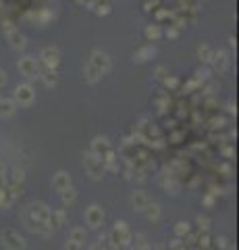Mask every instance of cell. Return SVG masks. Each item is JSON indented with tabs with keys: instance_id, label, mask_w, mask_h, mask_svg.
Here are the masks:
<instances>
[{
	"instance_id": "obj_1",
	"label": "cell",
	"mask_w": 239,
	"mask_h": 250,
	"mask_svg": "<svg viewBox=\"0 0 239 250\" xmlns=\"http://www.w3.org/2000/svg\"><path fill=\"white\" fill-rule=\"evenodd\" d=\"M0 240H2V244L9 250H27L25 238L19 232H15V229H11V227H6V229L0 232Z\"/></svg>"
},
{
	"instance_id": "obj_2",
	"label": "cell",
	"mask_w": 239,
	"mask_h": 250,
	"mask_svg": "<svg viewBox=\"0 0 239 250\" xmlns=\"http://www.w3.org/2000/svg\"><path fill=\"white\" fill-rule=\"evenodd\" d=\"M83 165H86V171H88V175L92 177V179H102L104 173H106V169H104V163L98 156H94L90 150L83 155Z\"/></svg>"
},
{
	"instance_id": "obj_3",
	"label": "cell",
	"mask_w": 239,
	"mask_h": 250,
	"mask_svg": "<svg viewBox=\"0 0 239 250\" xmlns=\"http://www.w3.org/2000/svg\"><path fill=\"white\" fill-rule=\"evenodd\" d=\"M48 215H50V208L44 203H33L25 215V221H27V225L30 223H48Z\"/></svg>"
},
{
	"instance_id": "obj_4",
	"label": "cell",
	"mask_w": 239,
	"mask_h": 250,
	"mask_svg": "<svg viewBox=\"0 0 239 250\" xmlns=\"http://www.w3.org/2000/svg\"><path fill=\"white\" fill-rule=\"evenodd\" d=\"M17 67H19L21 75H25L27 79H38V78H40V65H38L36 59L30 57V54L21 57V59L17 61Z\"/></svg>"
},
{
	"instance_id": "obj_5",
	"label": "cell",
	"mask_w": 239,
	"mask_h": 250,
	"mask_svg": "<svg viewBox=\"0 0 239 250\" xmlns=\"http://www.w3.org/2000/svg\"><path fill=\"white\" fill-rule=\"evenodd\" d=\"M110 242H115V246H129V242H131V232H129V227L125 221H117L115 223V229H112V234H110Z\"/></svg>"
},
{
	"instance_id": "obj_6",
	"label": "cell",
	"mask_w": 239,
	"mask_h": 250,
	"mask_svg": "<svg viewBox=\"0 0 239 250\" xmlns=\"http://www.w3.org/2000/svg\"><path fill=\"white\" fill-rule=\"evenodd\" d=\"M90 65H92L94 69H98L100 71V75L104 73H108L110 71V67H112V62H110V57L106 52H102V50H92V54H90Z\"/></svg>"
},
{
	"instance_id": "obj_7",
	"label": "cell",
	"mask_w": 239,
	"mask_h": 250,
	"mask_svg": "<svg viewBox=\"0 0 239 250\" xmlns=\"http://www.w3.org/2000/svg\"><path fill=\"white\" fill-rule=\"evenodd\" d=\"M40 62H42V67L44 69H59V65H60L59 48H52V46L44 48V50L40 52Z\"/></svg>"
},
{
	"instance_id": "obj_8",
	"label": "cell",
	"mask_w": 239,
	"mask_h": 250,
	"mask_svg": "<svg viewBox=\"0 0 239 250\" xmlns=\"http://www.w3.org/2000/svg\"><path fill=\"white\" fill-rule=\"evenodd\" d=\"M36 98V92H33V88L30 83H21V86L15 88V104H21V107H30Z\"/></svg>"
},
{
	"instance_id": "obj_9",
	"label": "cell",
	"mask_w": 239,
	"mask_h": 250,
	"mask_svg": "<svg viewBox=\"0 0 239 250\" xmlns=\"http://www.w3.org/2000/svg\"><path fill=\"white\" fill-rule=\"evenodd\" d=\"M90 152H92L94 156H98L100 161H104L110 152H112V148H110V142L106 140V138H102V136H98V138H94L92 140V146H90Z\"/></svg>"
},
{
	"instance_id": "obj_10",
	"label": "cell",
	"mask_w": 239,
	"mask_h": 250,
	"mask_svg": "<svg viewBox=\"0 0 239 250\" xmlns=\"http://www.w3.org/2000/svg\"><path fill=\"white\" fill-rule=\"evenodd\" d=\"M86 221H88V225L90 227H94L98 229L102 223H104V211L98 204H92V206H88L86 208Z\"/></svg>"
},
{
	"instance_id": "obj_11",
	"label": "cell",
	"mask_w": 239,
	"mask_h": 250,
	"mask_svg": "<svg viewBox=\"0 0 239 250\" xmlns=\"http://www.w3.org/2000/svg\"><path fill=\"white\" fill-rule=\"evenodd\" d=\"M73 186V182H71V175H69L67 171H56L54 175H52V188L56 192H65L67 188H71Z\"/></svg>"
},
{
	"instance_id": "obj_12",
	"label": "cell",
	"mask_w": 239,
	"mask_h": 250,
	"mask_svg": "<svg viewBox=\"0 0 239 250\" xmlns=\"http://www.w3.org/2000/svg\"><path fill=\"white\" fill-rule=\"evenodd\" d=\"M6 40H9V46L13 50H25V46H27V40L19 30H11L6 33Z\"/></svg>"
},
{
	"instance_id": "obj_13",
	"label": "cell",
	"mask_w": 239,
	"mask_h": 250,
	"mask_svg": "<svg viewBox=\"0 0 239 250\" xmlns=\"http://www.w3.org/2000/svg\"><path fill=\"white\" fill-rule=\"evenodd\" d=\"M67 223V215L65 211H50V215H48V227L52 229H60L62 225Z\"/></svg>"
},
{
	"instance_id": "obj_14",
	"label": "cell",
	"mask_w": 239,
	"mask_h": 250,
	"mask_svg": "<svg viewBox=\"0 0 239 250\" xmlns=\"http://www.w3.org/2000/svg\"><path fill=\"white\" fill-rule=\"evenodd\" d=\"M210 62L214 65L216 71H221V73H223L224 69H227V65H229V54L224 52L223 48H221V50H214V52H212V61H210Z\"/></svg>"
},
{
	"instance_id": "obj_15",
	"label": "cell",
	"mask_w": 239,
	"mask_h": 250,
	"mask_svg": "<svg viewBox=\"0 0 239 250\" xmlns=\"http://www.w3.org/2000/svg\"><path fill=\"white\" fill-rule=\"evenodd\" d=\"M40 79L46 83L48 88H54L59 83V69H44L40 71Z\"/></svg>"
},
{
	"instance_id": "obj_16",
	"label": "cell",
	"mask_w": 239,
	"mask_h": 250,
	"mask_svg": "<svg viewBox=\"0 0 239 250\" xmlns=\"http://www.w3.org/2000/svg\"><path fill=\"white\" fill-rule=\"evenodd\" d=\"M154 54H156V48H154L152 44L150 46H142L135 54H133V61L135 62H146V61H150Z\"/></svg>"
},
{
	"instance_id": "obj_17",
	"label": "cell",
	"mask_w": 239,
	"mask_h": 250,
	"mask_svg": "<svg viewBox=\"0 0 239 250\" xmlns=\"http://www.w3.org/2000/svg\"><path fill=\"white\" fill-rule=\"evenodd\" d=\"M17 110V104L13 98H0V117H13Z\"/></svg>"
},
{
	"instance_id": "obj_18",
	"label": "cell",
	"mask_w": 239,
	"mask_h": 250,
	"mask_svg": "<svg viewBox=\"0 0 239 250\" xmlns=\"http://www.w3.org/2000/svg\"><path fill=\"white\" fill-rule=\"evenodd\" d=\"M148 203H150V198L146 196V192L137 190V192L131 194V204H133V208H137V211H144Z\"/></svg>"
},
{
	"instance_id": "obj_19",
	"label": "cell",
	"mask_w": 239,
	"mask_h": 250,
	"mask_svg": "<svg viewBox=\"0 0 239 250\" xmlns=\"http://www.w3.org/2000/svg\"><path fill=\"white\" fill-rule=\"evenodd\" d=\"M144 213H146V219H148V221L156 223V221L160 219V206H158V203H152V200H150V203L146 204Z\"/></svg>"
},
{
	"instance_id": "obj_20",
	"label": "cell",
	"mask_w": 239,
	"mask_h": 250,
	"mask_svg": "<svg viewBox=\"0 0 239 250\" xmlns=\"http://www.w3.org/2000/svg\"><path fill=\"white\" fill-rule=\"evenodd\" d=\"M60 198H62V204L65 206H73L75 204V200H77V192H75V188H67L65 192H60Z\"/></svg>"
},
{
	"instance_id": "obj_21",
	"label": "cell",
	"mask_w": 239,
	"mask_h": 250,
	"mask_svg": "<svg viewBox=\"0 0 239 250\" xmlns=\"http://www.w3.org/2000/svg\"><path fill=\"white\" fill-rule=\"evenodd\" d=\"M69 240L77 242V244L83 246V242H86V229H83V227H73L71 232H69Z\"/></svg>"
},
{
	"instance_id": "obj_22",
	"label": "cell",
	"mask_w": 239,
	"mask_h": 250,
	"mask_svg": "<svg viewBox=\"0 0 239 250\" xmlns=\"http://www.w3.org/2000/svg\"><path fill=\"white\" fill-rule=\"evenodd\" d=\"M212 52L214 50L208 44H202L198 48V59H200V62H210V61H212Z\"/></svg>"
},
{
	"instance_id": "obj_23",
	"label": "cell",
	"mask_w": 239,
	"mask_h": 250,
	"mask_svg": "<svg viewBox=\"0 0 239 250\" xmlns=\"http://www.w3.org/2000/svg\"><path fill=\"white\" fill-rule=\"evenodd\" d=\"M13 204V196L4 186H0V208H9Z\"/></svg>"
},
{
	"instance_id": "obj_24",
	"label": "cell",
	"mask_w": 239,
	"mask_h": 250,
	"mask_svg": "<svg viewBox=\"0 0 239 250\" xmlns=\"http://www.w3.org/2000/svg\"><path fill=\"white\" fill-rule=\"evenodd\" d=\"M160 36H163V30H160L158 25H148L146 27V38L148 40L156 42V40H160Z\"/></svg>"
},
{
	"instance_id": "obj_25",
	"label": "cell",
	"mask_w": 239,
	"mask_h": 250,
	"mask_svg": "<svg viewBox=\"0 0 239 250\" xmlns=\"http://www.w3.org/2000/svg\"><path fill=\"white\" fill-rule=\"evenodd\" d=\"M83 73H86V79H88L90 83H96L98 79L102 78V75H100V71H98V69H94L92 65H90V62L86 65V71H83Z\"/></svg>"
},
{
	"instance_id": "obj_26",
	"label": "cell",
	"mask_w": 239,
	"mask_h": 250,
	"mask_svg": "<svg viewBox=\"0 0 239 250\" xmlns=\"http://www.w3.org/2000/svg\"><path fill=\"white\" fill-rule=\"evenodd\" d=\"M187 234H189V223L187 221H179V223L175 225V235H177V238H185Z\"/></svg>"
},
{
	"instance_id": "obj_27",
	"label": "cell",
	"mask_w": 239,
	"mask_h": 250,
	"mask_svg": "<svg viewBox=\"0 0 239 250\" xmlns=\"http://www.w3.org/2000/svg\"><path fill=\"white\" fill-rule=\"evenodd\" d=\"M168 250H185V242H181V238H175L168 242Z\"/></svg>"
},
{
	"instance_id": "obj_28",
	"label": "cell",
	"mask_w": 239,
	"mask_h": 250,
	"mask_svg": "<svg viewBox=\"0 0 239 250\" xmlns=\"http://www.w3.org/2000/svg\"><path fill=\"white\" fill-rule=\"evenodd\" d=\"M156 107H158V113H164V110L168 109V98H164V96H158V98H156Z\"/></svg>"
},
{
	"instance_id": "obj_29",
	"label": "cell",
	"mask_w": 239,
	"mask_h": 250,
	"mask_svg": "<svg viewBox=\"0 0 239 250\" xmlns=\"http://www.w3.org/2000/svg\"><path fill=\"white\" fill-rule=\"evenodd\" d=\"M96 13H98V15H108V13H110V4L108 2H98L96 4Z\"/></svg>"
},
{
	"instance_id": "obj_30",
	"label": "cell",
	"mask_w": 239,
	"mask_h": 250,
	"mask_svg": "<svg viewBox=\"0 0 239 250\" xmlns=\"http://www.w3.org/2000/svg\"><path fill=\"white\" fill-rule=\"evenodd\" d=\"M164 36L168 40H177L179 38V30H177V27H173V25H168V30L164 31Z\"/></svg>"
},
{
	"instance_id": "obj_31",
	"label": "cell",
	"mask_w": 239,
	"mask_h": 250,
	"mask_svg": "<svg viewBox=\"0 0 239 250\" xmlns=\"http://www.w3.org/2000/svg\"><path fill=\"white\" fill-rule=\"evenodd\" d=\"M195 223H198L200 229H204V232H206V229L210 227V219H208V217H202V215H200V217L195 219Z\"/></svg>"
},
{
	"instance_id": "obj_32",
	"label": "cell",
	"mask_w": 239,
	"mask_h": 250,
	"mask_svg": "<svg viewBox=\"0 0 239 250\" xmlns=\"http://www.w3.org/2000/svg\"><path fill=\"white\" fill-rule=\"evenodd\" d=\"M166 78H168L166 67H158V69H156V79H166Z\"/></svg>"
},
{
	"instance_id": "obj_33",
	"label": "cell",
	"mask_w": 239,
	"mask_h": 250,
	"mask_svg": "<svg viewBox=\"0 0 239 250\" xmlns=\"http://www.w3.org/2000/svg\"><path fill=\"white\" fill-rule=\"evenodd\" d=\"M164 83H166V88L175 90V88L179 86V79H177V78H166V79H164Z\"/></svg>"
},
{
	"instance_id": "obj_34",
	"label": "cell",
	"mask_w": 239,
	"mask_h": 250,
	"mask_svg": "<svg viewBox=\"0 0 239 250\" xmlns=\"http://www.w3.org/2000/svg\"><path fill=\"white\" fill-rule=\"evenodd\" d=\"M83 246L81 244H77V242H71V240H67V244H65V250H81Z\"/></svg>"
},
{
	"instance_id": "obj_35",
	"label": "cell",
	"mask_w": 239,
	"mask_h": 250,
	"mask_svg": "<svg viewBox=\"0 0 239 250\" xmlns=\"http://www.w3.org/2000/svg\"><path fill=\"white\" fill-rule=\"evenodd\" d=\"M4 184H6V167L0 165V186H4Z\"/></svg>"
},
{
	"instance_id": "obj_36",
	"label": "cell",
	"mask_w": 239,
	"mask_h": 250,
	"mask_svg": "<svg viewBox=\"0 0 239 250\" xmlns=\"http://www.w3.org/2000/svg\"><path fill=\"white\" fill-rule=\"evenodd\" d=\"M171 15H173V13H168V11H158V13H156L158 19H166V17H171Z\"/></svg>"
},
{
	"instance_id": "obj_37",
	"label": "cell",
	"mask_w": 239,
	"mask_h": 250,
	"mask_svg": "<svg viewBox=\"0 0 239 250\" xmlns=\"http://www.w3.org/2000/svg\"><path fill=\"white\" fill-rule=\"evenodd\" d=\"M4 83H6V73L2 71V69H0V88H2Z\"/></svg>"
},
{
	"instance_id": "obj_38",
	"label": "cell",
	"mask_w": 239,
	"mask_h": 250,
	"mask_svg": "<svg viewBox=\"0 0 239 250\" xmlns=\"http://www.w3.org/2000/svg\"><path fill=\"white\" fill-rule=\"evenodd\" d=\"M90 250H102V246H100V242H96V244H92V246H90Z\"/></svg>"
},
{
	"instance_id": "obj_39",
	"label": "cell",
	"mask_w": 239,
	"mask_h": 250,
	"mask_svg": "<svg viewBox=\"0 0 239 250\" xmlns=\"http://www.w3.org/2000/svg\"><path fill=\"white\" fill-rule=\"evenodd\" d=\"M229 46H231V48H235V46H237V44H235V38H229Z\"/></svg>"
},
{
	"instance_id": "obj_40",
	"label": "cell",
	"mask_w": 239,
	"mask_h": 250,
	"mask_svg": "<svg viewBox=\"0 0 239 250\" xmlns=\"http://www.w3.org/2000/svg\"><path fill=\"white\" fill-rule=\"evenodd\" d=\"M156 250H168V246H166V244H160Z\"/></svg>"
},
{
	"instance_id": "obj_41",
	"label": "cell",
	"mask_w": 239,
	"mask_h": 250,
	"mask_svg": "<svg viewBox=\"0 0 239 250\" xmlns=\"http://www.w3.org/2000/svg\"><path fill=\"white\" fill-rule=\"evenodd\" d=\"M77 2H79V4H83V2H86V0H77Z\"/></svg>"
}]
</instances>
